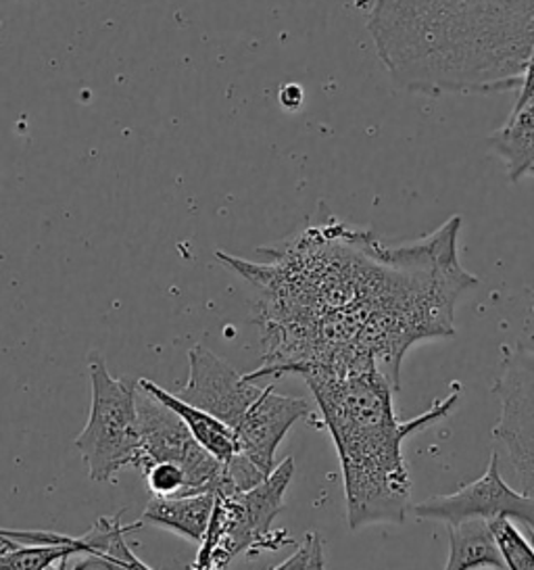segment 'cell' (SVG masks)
I'll list each match as a JSON object with an SVG mask.
<instances>
[{"mask_svg":"<svg viewBox=\"0 0 534 570\" xmlns=\"http://www.w3.org/2000/svg\"><path fill=\"white\" fill-rule=\"evenodd\" d=\"M462 218L431 235L388 245L364 228L330 219L280 245L255 264L217 253L257 295L261 366L249 381L343 374L376 368L397 391L407 352L455 336L459 297L478 285L459 262Z\"/></svg>","mask_w":534,"mask_h":570,"instance_id":"obj_1","label":"cell"},{"mask_svg":"<svg viewBox=\"0 0 534 570\" xmlns=\"http://www.w3.org/2000/svg\"><path fill=\"white\" fill-rule=\"evenodd\" d=\"M367 28L399 88L495 95L522 88L534 0H376Z\"/></svg>","mask_w":534,"mask_h":570,"instance_id":"obj_2","label":"cell"},{"mask_svg":"<svg viewBox=\"0 0 534 570\" xmlns=\"http://www.w3.org/2000/svg\"><path fill=\"white\" fill-rule=\"evenodd\" d=\"M338 452L347 520L353 531L369 524H400L412 508V479L405 466L407 436L447 419L459 402L453 391L416 419L399 420L397 389L376 366L305 379Z\"/></svg>","mask_w":534,"mask_h":570,"instance_id":"obj_3","label":"cell"},{"mask_svg":"<svg viewBox=\"0 0 534 570\" xmlns=\"http://www.w3.org/2000/svg\"><path fill=\"white\" fill-rule=\"evenodd\" d=\"M180 397L207 410L238 436L240 453L266 474L276 469V452L295 422L309 416V403L259 386L209 347L188 352V381Z\"/></svg>","mask_w":534,"mask_h":570,"instance_id":"obj_4","label":"cell"},{"mask_svg":"<svg viewBox=\"0 0 534 570\" xmlns=\"http://www.w3.org/2000/svg\"><path fill=\"white\" fill-rule=\"evenodd\" d=\"M295 460L283 462L259 485L249 491L217 495L207 535L200 541L195 564L224 570L238 556L255 558L290 546L286 531H274L271 522L284 510V493L293 481Z\"/></svg>","mask_w":534,"mask_h":570,"instance_id":"obj_5","label":"cell"},{"mask_svg":"<svg viewBox=\"0 0 534 570\" xmlns=\"http://www.w3.org/2000/svg\"><path fill=\"white\" fill-rule=\"evenodd\" d=\"M88 372L92 402L76 448L82 455L88 476L97 483H107L126 466L138 469V381L111 376L105 357L97 352L88 355Z\"/></svg>","mask_w":534,"mask_h":570,"instance_id":"obj_6","label":"cell"},{"mask_svg":"<svg viewBox=\"0 0 534 570\" xmlns=\"http://www.w3.org/2000/svg\"><path fill=\"white\" fill-rule=\"evenodd\" d=\"M138 469L152 464H176L188 476V495L233 493L226 464L207 452L188 431L184 420L167 405L138 386Z\"/></svg>","mask_w":534,"mask_h":570,"instance_id":"obj_7","label":"cell"},{"mask_svg":"<svg viewBox=\"0 0 534 570\" xmlns=\"http://www.w3.org/2000/svg\"><path fill=\"white\" fill-rule=\"evenodd\" d=\"M495 393L501 414L493 435L505 445L522 493L534 495V352L505 350Z\"/></svg>","mask_w":534,"mask_h":570,"instance_id":"obj_8","label":"cell"},{"mask_svg":"<svg viewBox=\"0 0 534 570\" xmlns=\"http://www.w3.org/2000/svg\"><path fill=\"white\" fill-rule=\"evenodd\" d=\"M417 519L457 524L469 519H510L522 522L534 535V495L507 485L501 476L500 455L493 453L488 469L474 483L447 495H434L412 505Z\"/></svg>","mask_w":534,"mask_h":570,"instance_id":"obj_9","label":"cell"},{"mask_svg":"<svg viewBox=\"0 0 534 570\" xmlns=\"http://www.w3.org/2000/svg\"><path fill=\"white\" fill-rule=\"evenodd\" d=\"M138 386L150 393L155 400H159L164 405H167L171 412H176L184 420V424L188 426L192 436L221 464L233 462L234 458L240 453L238 436H236L233 429L228 424H224L221 420L216 419L214 414H209L207 410L186 402L180 395L169 393L164 386L152 383L149 379H140Z\"/></svg>","mask_w":534,"mask_h":570,"instance_id":"obj_10","label":"cell"},{"mask_svg":"<svg viewBox=\"0 0 534 570\" xmlns=\"http://www.w3.org/2000/svg\"><path fill=\"white\" fill-rule=\"evenodd\" d=\"M216 498V493H197V495H182V498H152L140 520L167 529L188 541L200 543L207 535L209 522L214 517Z\"/></svg>","mask_w":534,"mask_h":570,"instance_id":"obj_11","label":"cell"},{"mask_svg":"<svg viewBox=\"0 0 534 570\" xmlns=\"http://www.w3.org/2000/svg\"><path fill=\"white\" fill-rule=\"evenodd\" d=\"M449 558L443 570H507L491 520L469 519L447 524Z\"/></svg>","mask_w":534,"mask_h":570,"instance_id":"obj_12","label":"cell"},{"mask_svg":"<svg viewBox=\"0 0 534 570\" xmlns=\"http://www.w3.org/2000/svg\"><path fill=\"white\" fill-rule=\"evenodd\" d=\"M488 145L505 161L512 183L534 174V92L528 101L514 107L512 118L491 135Z\"/></svg>","mask_w":534,"mask_h":570,"instance_id":"obj_13","label":"cell"},{"mask_svg":"<svg viewBox=\"0 0 534 570\" xmlns=\"http://www.w3.org/2000/svg\"><path fill=\"white\" fill-rule=\"evenodd\" d=\"M82 556L80 548L63 543H23L0 533V570H47L63 558Z\"/></svg>","mask_w":534,"mask_h":570,"instance_id":"obj_14","label":"cell"},{"mask_svg":"<svg viewBox=\"0 0 534 570\" xmlns=\"http://www.w3.org/2000/svg\"><path fill=\"white\" fill-rule=\"evenodd\" d=\"M491 529L500 546L503 562L507 570H534V546L528 537L517 531L514 520H491Z\"/></svg>","mask_w":534,"mask_h":570,"instance_id":"obj_15","label":"cell"},{"mask_svg":"<svg viewBox=\"0 0 534 570\" xmlns=\"http://www.w3.org/2000/svg\"><path fill=\"white\" fill-rule=\"evenodd\" d=\"M322 543V539L316 533H307L303 543L297 548V552L293 553L290 558H286L283 564H278L276 569L271 570H307L309 569V562L314 558L317 546Z\"/></svg>","mask_w":534,"mask_h":570,"instance_id":"obj_16","label":"cell"},{"mask_svg":"<svg viewBox=\"0 0 534 570\" xmlns=\"http://www.w3.org/2000/svg\"><path fill=\"white\" fill-rule=\"evenodd\" d=\"M307 570H326V564H324V543L317 546L314 558H312V562H309V569Z\"/></svg>","mask_w":534,"mask_h":570,"instance_id":"obj_17","label":"cell"},{"mask_svg":"<svg viewBox=\"0 0 534 570\" xmlns=\"http://www.w3.org/2000/svg\"><path fill=\"white\" fill-rule=\"evenodd\" d=\"M67 564H69V558H63V560H59V562H55L52 567H49L47 570H69L67 569Z\"/></svg>","mask_w":534,"mask_h":570,"instance_id":"obj_18","label":"cell"},{"mask_svg":"<svg viewBox=\"0 0 534 570\" xmlns=\"http://www.w3.org/2000/svg\"><path fill=\"white\" fill-rule=\"evenodd\" d=\"M192 570H214V569H209V567H200V564H195V567H192Z\"/></svg>","mask_w":534,"mask_h":570,"instance_id":"obj_19","label":"cell"}]
</instances>
